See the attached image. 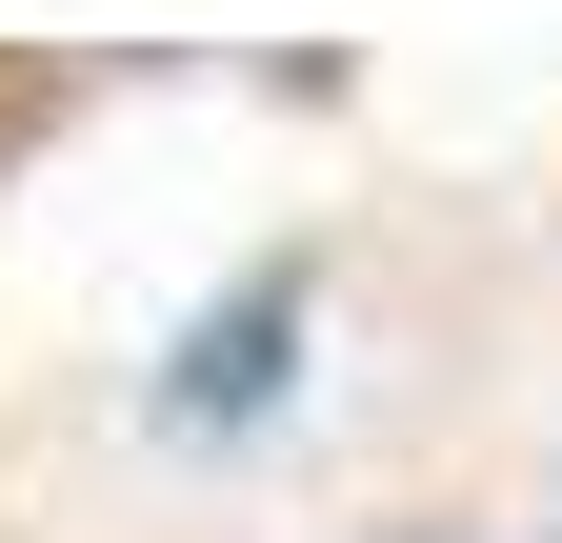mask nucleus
<instances>
[{
  "label": "nucleus",
  "instance_id": "1",
  "mask_svg": "<svg viewBox=\"0 0 562 543\" xmlns=\"http://www.w3.org/2000/svg\"><path fill=\"white\" fill-rule=\"evenodd\" d=\"M281 343H302V262H261V282H222V302L181 322L161 423H261V402H281Z\"/></svg>",
  "mask_w": 562,
  "mask_h": 543
},
{
  "label": "nucleus",
  "instance_id": "2",
  "mask_svg": "<svg viewBox=\"0 0 562 543\" xmlns=\"http://www.w3.org/2000/svg\"><path fill=\"white\" fill-rule=\"evenodd\" d=\"M542 543H562V523H542Z\"/></svg>",
  "mask_w": 562,
  "mask_h": 543
}]
</instances>
